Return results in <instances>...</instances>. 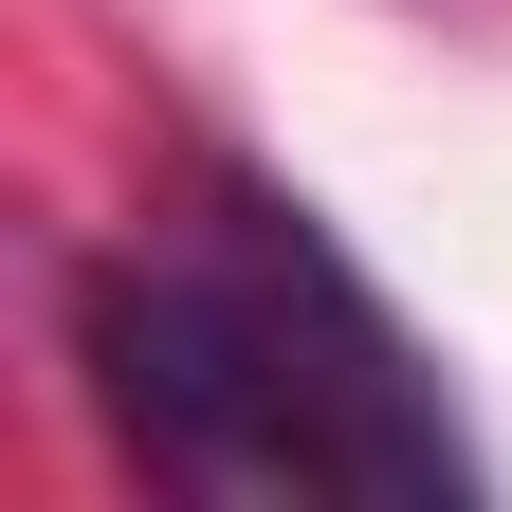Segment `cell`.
<instances>
[{
	"label": "cell",
	"instance_id": "6da1fadb",
	"mask_svg": "<svg viewBox=\"0 0 512 512\" xmlns=\"http://www.w3.org/2000/svg\"><path fill=\"white\" fill-rule=\"evenodd\" d=\"M74 366H92V421L165 494L476 512V439L439 403V366L403 348V311L311 238V202H275V183H238V165L183 220H147L128 256H92Z\"/></svg>",
	"mask_w": 512,
	"mask_h": 512
}]
</instances>
